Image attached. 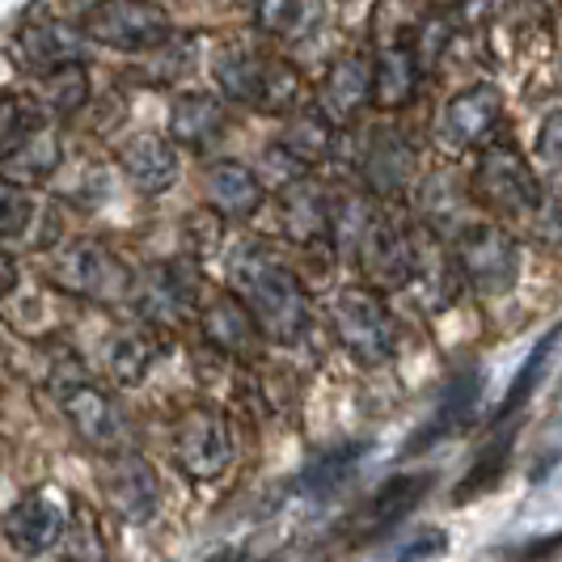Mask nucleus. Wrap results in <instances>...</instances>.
Listing matches in <instances>:
<instances>
[{
	"mask_svg": "<svg viewBox=\"0 0 562 562\" xmlns=\"http://www.w3.org/2000/svg\"><path fill=\"white\" fill-rule=\"evenodd\" d=\"M52 283L68 296H81L93 305H119L132 296V267L119 258L114 250H106L102 241H72L52 258Z\"/></svg>",
	"mask_w": 562,
	"mask_h": 562,
	"instance_id": "obj_8",
	"label": "nucleus"
},
{
	"mask_svg": "<svg viewBox=\"0 0 562 562\" xmlns=\"http://www.w3.org/2000/svg\"><path fill=\"white\" fill-rule=\"evenodd\" d=\"M537 157L550 169H562V111L546 114V123L537 132Z\"/></svg>",
	"mask_w": 562,
	"mask_h": 562,
	"instance_id": "obj_39",
	"label": "nucleus"
},
{
	"mask_svg": "<svg viewBox=\"0 0 562 562\" xmlns=\"http://www.w3.org/2000/svg\"><path fill=\"white\" fill-rule=\"evenodd\" d=\"M280 199H283V228L301 246H313V241H326L330 237V199H326V191L313 182L310 173H301L288 187H280Z\"/></svg>",
	"mask_w": 562,
	"mask_h": 562,
	"instance_id": "obj_20",
	"label": "nucleus"
},
{
	"mask_svg": "<svg viewBox=\"0 0 562 562\" xmlns=\"http://www.w3.org/2000/svg\"><path fill=\"white\" fill-rule=\"evenodd\" d=\"M474 397H479V372L474 376H465V381H457L452 385L449 402L436 411V419L423 427L419 436L411 440V449H419V445H436L440 436H449L457 423H465V415H470V406H474Z\"/></svg>",
	"mask_w": 562,
	"mask_h": 562,
	"instance_id": "obj_34",
	"label": "nucleus"
},
{
	"mask_svg": "<svg viewBox=\"0 0 562 562\" xmlns=\"http://www.w3.org/2000/svg\"><path fill=\"white\" fill-rule=\"evenodd\" d=\"M52 390H56V397H59L64 419L72 423V431L81 436L89 449H98V452L123 449L127 423L119 415L114 397L106 394L102 385H93L77 360H64V364L52 372Z\"/></svg>",
	"mask_w": 562,
	"mask_h": 562,
	"instance_id": "obj_7",
	"label": "nucleus"
},
{
	"mask_svg": "<svg viewBox=\"0 0 562 562\" xmlns=\"http://www.w3.org/2000/svg\"><path fill=\"white\" fill-rule=\"evenodd\" d=\"M423 81V64L415 56V47L397 43L385 47L381 56H372V106L381 111H402L415 102Z\"/></svg>",
	"mask_w": 562,
	"mask_h": 562,
	"instance_id": "obj_19",
	"label": "nucleus"
},
{
	"mask_svg": "<svg viewBox=\"0 0 562 562\" xmlns=\"http://www.w3.org/2000/svg\"><path fill=\"white\" fill-rule=\"evenodd\" d=\"M4 166H9V178H30V182H34V178H47V173L59 166V140L43 127V132L30 136Z\"/></svg>",
	"mask_w": 562,
	"mask_h": 562,
	"instance_id": "obj_35",
	"label": "nucleus"
},
{
	"mask_svg": "<svg viewBox=\"0 0 562 562\" xmlns=\"http://www.w3.org/2000/svg\"><path fill=\"white\" fill-rule=\"evenodd\" d=\"M305 18V0H254V26L271 38H288Z\"/></svg>",
	"mask_w": 562,
	"mask_h": 562,
	"instance_id": "obj_37",
	"label": "nucleus"
},
{
	"mask_svg": "<svg viewBox=\"0 0 562 562\" xmlns=\"http://www.w3.org/2000/svg\"><path fill=\"white\" fill-rule=\"evenodd\" d=\"M157 338L144 335V330H132V335H119L111 342V351H106V368H111V381L114 385H140L144 376L153 372L157 364Z\"/></svg>",
	"mask_w": 562,
	"mask_h": 562,
	"instance_id": "obj_27",
	"label": "nucleus"
},
{
	"mask_svg": "<svg viewBox=\"0 0 562 562\" xmlns=\"http://www.w3.org/2000/svg\"><path fill=\"white\" fill-rule=\"evenodd\" d=\"M419 169V157H415V144L406 140L397 127H376L368 132L364 140V157H360V173H364L368 191L381 199H394L411 187Z\"/></svg>",
	"mask_w": 562,
	"mask_h": 562,
	"instance_id": "obj_13",
	"label": "nucleus"
},
{
	"mask_svg": "<svg viewBox=\"0 0 562 562\" xmlns=\"http://www.w3.org/2000/svg\"><path fill=\"white\" fill-rule=\"evenodd\" d=\"M43 89H47V114H77L89 102V77L85 64H64L56 72H43Z\"/></svg>",
	"mask_w": 562,
	"mask_h": 562,
	"instance_id": "obj_33",
	"label": "nucleus"
},
{
	"mask_svg": "<svg viewBox=\"0 0 562 562\" xmlns=\"http://www.w3.org/2000/svg\"><path fill=\"white\" fill-rule=\"evenodd\" d=\"M199 330L203 338L221 351V356H233V360H254L258 356V347H262V330H258V322H254V313L233 296H212L203 310H199Z\"/></svg>",
	"mask_w": 562,
	"mask_h": 562,
	"instance_id": "obj_15",
	"label": "nucleus"
},
{
	"mask_svg": "<svg viewBox=\"0 0 562 562\" xmlns=\"http://www.w3.org/2000/svg\"><path fill=\"white\" fill-rule=\"evenodd\" d=\"M64 525H68L64 507H59L52 495H43V491L22 495L18 504L4 512V520H0L4 541H9L18 554H47L52 546L64 541Z\"/></svg>",
	"mask_w": 562,
	"mask_h": 562,
	"instance_id": "obj_14",
	"label": "nucleus"
},
{
	"mask_svg": "<svg viewBox=\"0 0 562 562\" xmlns=\"http://www.w3.org/2000/svg\"><path fill=\"white\" fill-rule=\"evenodd\" d=\"M559 338H562V326H554V330H550V335L541 338L533 351H529V360H525V364H520V372L512 376V390H507L504 406H499V419L516 415V411H520V406L533 397V390L541 385V376H546V368H550V360H554Z\"/></svg>",
	"mask_w": 562,
	"mask_h": 562,
	"instance_id": "obj_30",
	"label": "nucleus"
},
{
	"mask_svg": "<svg viewBox=\"0 0 562 562\" xmlns=\"http://www.w3.org/2000/svg\"><path fill=\"white\" fill-rule=\"evenodd\" d=\"M13 288H18V262L0 250V296H9Z\"/></svg>",
	"mask_w": 562,
	"mask_h": 562,
	"instance_id": "obj_41",
	"label": "nucleus"
},
{
	"mask_svg": "<svg viewBox=\"0 0 562 562\" xmlns=\"http://www.w3.org/2000/svg\"><path fill=\"white\" fill-rule=\"evenodd\" d=\"M368 102H372V56L351 52L347 59H338L335 72L326 77L317 111L326 114L335 127H342V123H356Z\"/></svg>",
	"mask_w": 562,
	"mask_h": 562,
	"instance_id": "obj_17",
	"label": "nucleus"
},
{
	"mask_svg": "<svg viewBox=\"0 0 562 562\" xmlns=\"http://www.w3.org/2000/svg\"><path fill=\"white\" fill-rule=\"evenodd\" d=\"M64 562H111L102 525L85 504H72V516L64 525Z\"/></svg>",
	"mask_w": 562,
	"mask_h": 562,
	"instance_id": "obj_32",
	"label": "nucleus"
},
{
	"mask_svg": "<svg viewBox=\"0 0 562 562\" xmlns=\"http://www.w3.org/2000/svg\"><path fill=\"white\" fill-rule=\"evenodd\" d=\"M364 280L376 292H397V288H411L415 283V233L406 225H397L394 216H381L368 228V237L360 241L356 254Z\"/></svg>",
	"mask_w": 562,
	"mask_h": 562,
	"instance_id": "obj_10",
	"label": "nucleus"
},
{
	"mask_svg": "<svg viewBox=\"0 0 562 562\" xmlns=\"http://www.w3.org/2000/svg\"><path fill=\"white\" fill-rule=\"evenodd\" d=\"M529 233L541 246L562 250V195H541V203L529 212Z\"/></svg>",
	"mask_w": 562,
	"mask_h": 562,
	"instance_id": "obj_38",
	"label": "nucleus"
},
{
	"mask_svg": "<svg viewBox=\"0 0 562 562\" xmlns=\"http://www.w3.org/2000/svg\"><path fill=\"white\" fill-rule=\"evenodd\" d=\"M195 271H187L182 262H166L161 271H153V280L144 283V317H182L195 310Z\"/></svg>",
	"mask_w": 562,
	"mask_h": 562,
	"instance_id": "obj_23",
	"label": "nucleus"
},
{
	"mask_svg": "<svg viewBox=\"0 0 562 562\" xmlns=\"http://www.w3.org/2000/svg\"><path fill=\"white\" fill-rule=\"evenodd\" d=\"M43 127H47V106L38 98L18 93V89H0V161H9Z\"/></svg>",
	"mask_w": 562,
	"mask_h": 562,
	"instance_id": "obj_24",
	"label": "nucleus"
},
{
	"mask_svg": "<svg viewBox=\"0 0 562 562\" xmlns=\"http://www.w3.org/2000/svg\"><path fill=\"white\" fill-rule=\"evenodd\" d=\"M364 461V445L356 449H335V452H326V457H317L313 465H305V474L296 479V491L301 495H330V491H338L342 482L351 479V470Z\"/></svg>",
	"mask_w": 562,
	"mask_h": 562,
	"instance_id": "obj_31",
	"label": "nucleus"
},
{
	"mask_svg": "<svg viewBox=\"0 0 562 562\" xmlns=\"http://www.w3.org/2000/svg\"><path fill=\"white\" fill-rule=\"evenodd\" d=\"M169 136L195 153H207L212 144L225 136V106L207 93H182L169 106Z\"/></svg>",
	"mask_w": 562,
	"mask_h": 562,
	"instance_id": "obj_22",
	"label": "nucleus"
},
{
	"mask_svg": "<svg viewBox=\"0 0 562 562\" xmlns=\"http://www.w3.org/2000/svg\"><path fill=\"white\" fill-rule=\"evenodd\" d=\"M330 322H335L338 342L347 347V356L364 368H381L394 360L397 330L385 296L372 283H347L330 305Z\"/></svg>",
	"mask_w": 562,
	"mask_h": 562,
	"instance_id": "obj_3",
	"label": "nucleus"
},
{
	"mask_svg": "<svg viewBox=\"0 0 562 562\" xmlns=\"http://www.w3.org/2000/svg\"><path fill=\"white\" fill-rule=\"evenodd\" d=\"M119 166L123 173L140 187L144 195H161L178 182V153H173V140L157 136V132H140L119 148Z\"/></svg>",
	"mask_w": 562,
	"mask_h": 562,
	"instance_id": "obj_18",
	"label": "nucleus"
},
{
	"mask_svg": "<svg viewBox=\"0 0 562 562\" xmlns=\"http://www.w3.org/2000/svg\"><path fill=\"white\" fill-rule=\"evenodd\" d=\"M452 267L461 283L479 296H507L520 280V246L499 225H465L452 241Z\"/></svg>",
	"mask_w": 562,
	"mask_h": 562,
	"instance_id": "obj_4",
	"label": "nucleus"
},
{
	"mask_svg": "<svg viewBox=\"0 0 562 562\" xmlns=\"http://www.w3.org/2000/svg\"><path fill=\"white\" fill-rule=\"evenodd\" d=\"M427 486H431V474H406V479L385 482V486L372 495V504H368V512H364V533L394 529L397 520L427 495Z\"/></svg>",
	"mask_w": 562,
	"mask_h": 562,
	"instance_id": "obj_25",
	"label": "nucleus"
},
{
	"mask_svg": "<svg viewBox=\"0 0 562 562\" xmlns=\"http://www.w3.org/2000/svg\"><path fill=\"white\" fill-rule=\"evenodd\" d=\"M541 182L520 148L512 144H482V157L470 178V199L495 216H525L541 203Z\"/></svg>",
	"mask_w": 562,
	"mask_h": 562,
	"instance_id": "obj_6",
	"label": "nucleus"
},
{
	"mask_svg": "<svg viewBox=\"0 0 562 562\" xmlns=\"http://www.w3.org/2000/svg\"><path fill=\"white\" fill-rule=\"evenodd\" d=\"M376 221V207L368 203L364 195H356V191H338L330 199V246H335L342 258H356L360 254V241L368 237V228Z\"/></svg>",
	"mask_w": 562,
	"mask_h": 562,
	"instance_id": "obj_26",
	"label": "nucleus"
},
{
	"mask_svg": "<svg viewBox=\"0 0 562 562\" xmlns=\"http://www.w3.org/2000/svg\"><path fill=\"white\" fill-rule=\"evenodd\" d=\"M499 114H504V93L495 85H465L457 89L449 102H445V114H440V140L465 153V148H482L491 144L495 127H499Z\"/></svg>",
	"mask_w": 562,
	"mask_h": 562,
	"instance_id": "obj_12",
	"label": "nucleus"
},
{
	"mask_svg": "<svg viewBox=\"0 0 562 562\" xmlns=\"http://www.w3.org/2000/svg\"><path fill=\"white\" fill-rule=\"evenodd\" d=\"M81 34L111 52H157L173 38V22L157 0H98L81 13Z\"/></svg>",
	"mask_w": 562,
	"mask_h": 562,
	"instance_id": "obj_5",
	"label": "nucleus"
},
{
	"mask_svg": "<svg viewBox=\"0 0 562 562\" xmlns=\"http://www.w3.org/2000/svg\"><path fill=\"white\" fill-rule=\"evenodd\" d=\"M461 207H465V195L461 187L452 182L449 173H436L423 182V221L436 228V233H461L465 221H461Z\"/></svg>",
	"mask_w": 562,
	"mask_h": 562,
	"instance_id": "obj_29",
	"label": "nucleus"
},
{
	"mask_svg": "<svg viewBox=\"0 0 562 562\" xmlns=\"http://www.w3.org/2000/svg\"><path fill=\"white\" fill-rule=\"evenodd\" d=\"M18 52L43 77V72H56L64 64H85V34L68 30L64 22H34L22 30Z\"/></svg>",
	"mask_w": 562,
	"mask_h": 562,
	"instance_id": "obj_21",
	"label": "nucleus"
},
{
	"mask_svg": "<svg viewBox=\"0 0 562 562\" xmlns=\"http://www.w3.org/2000/svg\"><path fill=\"white\" fill-rule=\"evenodd\" d=\"M102 491L111 507L127 520V525H148L161 507V482L157 470L127 449L106 452V465H102Z\"/></svg>",
	"mask_w": 562,
	"mask_h": 562,
	"instance_id": "obj_11",
	"label": "nucleus"
},
{
	"mask_svg": "<svg viewBox=\"0 0 562 562\" xmlns=\"http://www.w3.org/2000/svg\"><path fill=\"white\" fill-rule=\"evenodd\" d=\"M212 77H216L228 102H241V106L262 114L292 111L296 106V89H301L288 59L271 56L262 47H250V43L225 47L212 64Z\"/></svg>",
	"mask_w": 562,
	"mask_h": 562,
	"instance_id": "obj_2",
	"label": "nucleus"
},
{
	"mask_svg": "<svg viewBox=\"0 0 562 562\" xmlns=\"http://www.w3.org/2000/svg\"><path fill=\"white\" fill-rule=\"evenodd\" d=\"M30 225H34V199H30V191L18 178L0 173V241L22 237Z\"/></svg>",
	"mask_w": 562,
	"mask_h": 562,
	"instance_id": "obj_36",
	"label": "nucleus"
},
{
	"mask_svg": "<svg viewBox=\"0 0 562 562\" xmlns=\"http://www.w3.org/2000/svg\"><path fill=\"white\" fill-rule=\"evenodd\" d=\"M203 195L221 221H250L262 207V178L241 161H216L203 173Z\"/></svg>",
	"mask_w": 562,
	"mask_h": 562,
	"instance_id": "obj_16",
	"label": "nucleus"
},
{
	"mask_svg": "<svg viewBox=\"0 0 562 562\" xmlns=\"http://www.w3.org/2000/svg\"><path fill=\"white\" fill-rule=\"evenodd\" d=\"M212 562H250V559H246L241 550H221V554H216Z\"/></svg>",
	"mask_w": 562,
	"mask_h": 562,
	"instance_id": "obj_42",
	"label": "nucleus"
},
{
	"mask_svg": "<svg viewBox=\"0 0 562 562\" xmlns=\"http://www.w3.org/2000/svg\"><path fill=\"white\" fill-rule=\"evenodd\" d=\"M436 550H445V533H427V537H419L415 546H406L402 554H397L394 562H419V559H431Z\"/></svg>",
	"mask_w": 562,
	"mask_h": 562,
	"instance_id": "obj_40",
	"label": "nucleus"
},
{
	"mask_svg": "<svg viewBox=\"0 0 562 562\" xmlns=\"http://www.w3.org/2000/svg\"><path fill=\"white\" fill-rule=\"evenodd\" d=\"M169 452L178 470L195 482L221 479L233 461V427L216 406H191L182 419L173 423Z\"/></svg>",
	"mask_w": 562,
	"mask_h": 562,
	"instance_id": "obj_9",
	"label": "nucleus"
},
{
	"mask_svg": "<svg viewBox=\"0 0 562 562\" xmlns=\"http://www.w3.org/2000/svg\"><path fill=\"white\" fill-rule=\"evenodd\" d=\"M233 296L254 313L258 330L271 342H296L310 330V296L296 280V271L271 246H241L228 258Z\"/></svg>",
	"mask_w": 562,
	"mask_h": 562,
	"instance_id": "obj_1",
	"label": "nucleus"
},
{
	"mask_svg": "<svg viewBox=\"0 0 562 562\" xmlns=\"http://www.w3.org/2000/svg\"><path fill=\"white\" fill-rule=\"evenodd\" d=\"M283 148H288L301 166H317V161H326L330 148H335V123L322 111L296 114L292 127H288V136H283Z\"/></svg>",
	"mask_w": 562,
	"mask_h": 562,
	"instance_id": "obj_28",
	"label": "nucleus"
}]
</instances>
